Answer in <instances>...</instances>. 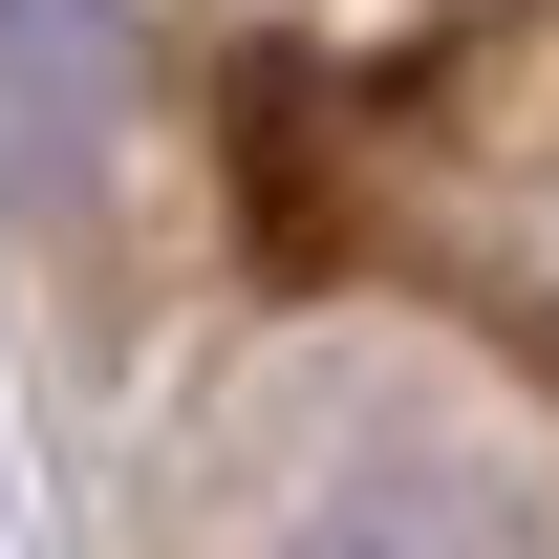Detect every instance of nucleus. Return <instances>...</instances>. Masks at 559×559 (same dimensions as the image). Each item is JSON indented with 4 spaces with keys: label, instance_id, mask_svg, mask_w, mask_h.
I'll list each match as a JSON object with an SVG mask.
<instances>
[{
    "label": "nucleus",
    "instance_id": "nucleus-2",
    "mask_svg": "<svg viewBox=\"0 0 559 559\" xmlns=\"http://www.w3.org/2000/svg\"><path fill=\"white\" fill-rule=\"evenodd\" d=\"M108 130H130V22L108 0H0V151L66 194V173H108Z\"/></svg>",
    "mask_w": 559,
    "mask_h": 559
},
{
    "label": "nucleus",
    "instance_id": "nucleus-1",
    "mask_svg": "<svg viewBox=\"0 0 559 559\" xmlns=\"http://www.w3.org/2000/svg\"><path fill=\"white\" fill-rule=\"evenodd\" d=\"M259 559H559V538H538V495L495 452H452V430H345L323 474L280 495Z\"/></svg>",
    "mask_w": 559,
    "mask_h": 559
}]
</instances>
